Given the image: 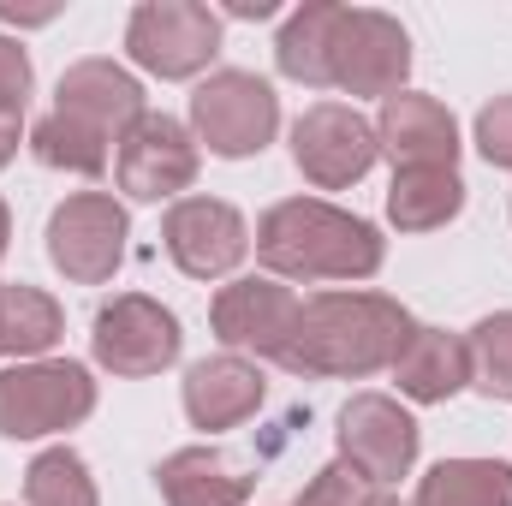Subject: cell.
Returning a JSON list of instances; mask_svg holds the SVG:
<instances>
[{
  "mask_svg": "<svg viewBox=\"0 0 512 506\" xmlns=\"http://www.w3.org/2000/svg\"><path fill=\"white\" fill-rule=\"evenodd\" d=\"M60 334H66V310L42 286H24V280L0 286V358H30L36 364L42 352L60 346Z\"/></svg>",
  "mask_w": 512,
  "mask_h": 506,
  "instance_id": "obj_21",
  "label": "cell"
},
{
  "mask_svg": "<svg viewBox=\"0 0 512 506\" xmlns=\"http://www.w3.org/2000/svg\"><path fill=\"white\" fill-rule=\"evenodd\" d=\"M411 328H417L411 310L387 292H316V298H298V322H292L280 364L292 376L358 381L393 370Z\"/></svg>",
  "mask_w": 512,
  "mask_h": 506,
  "instance_id": "obj_1",
  "label": "cell"
},
{
  "mask_svg": "<svg viewBox=\"0 0 512 506\" xmlns=\"http://www.w3.org/2000/svg\"><path fill=\"white\" fill-rule=\"evenodd\" d=\"M90 346H96V364L102 370L137 381V376H161L167 364H179L185 334H179V316L167 304H155L143 292H120L114 304L96 310Z\"/></svg>",
  "mask_w": 512,
  "mask_h": 506,
  "instance_id": "obj_8",
  "label": "cell"
},
{
  "mask_svg": "<svg viewBox=\"0 0 512 506\" xmlns=\"http://www.w3.org/2000/svg\"><path fill=\"white\" fill-rule=\"evenodd\" d=\"M393 381H399V393L417 399V405H447L459 387H471L465 340L447 334V328H411L405 352L393 358Z\"/></svg>",
  "mask_w": 512,
  "mask_h": 506,
  "instance_id": "obj_18",
  "label": "cell"
},
{
  "mask_svg": "<svg viewBox=\"0 0 512 506\" xmlns=\"http://www.w3.org/2000/svg\"><path fill=\"white\" fill-rule=\"evenodd\" d=\"M411 506H512V465L501 459H441Z\"/></svg>",
  "mask_w": 512,
  "mask_h": 506,
  "instance_id": "obj_22",
  "label": "cell"
},
{
  "mask_svg": "<svg viewBox=\"0 0 512 506\" xmlns=\"http://www.w3.org/2000/svg\"><path fill=\"white\" fill-rule=\"evenodd\" d=\"M465 209V179L453 167H423V173H393L387 191V221L399 233H435Z\"/></svg>",
  "mask_w": 512,
  "mask_h": 506,
  "instance_id": "obj_20",
  "label": "cell"
},
{
  "mask_svg": "<svg viewBox=\"0 0 512 506\" xmlns=\"http://www.w3.org/2000/svg\"><path fill=\"white\" fill-rule=\"evenodd\" d=\"M24 96H30V54L12 36H0V114L24 120Z\"/></svg>",
  "mask_w": 512,
  "mask_h": 506,
  "instance_id": "obj_27",
  "label": "cell"
},
{
  "mask_svg": "<svg viewBox=\"0 0 512 506\" xmlns=\"http://www.w3.org/2000/svg\"><path fill=\"white\" fill-rule=\"evenodd\" d=\"M96 411V381L72 358H36L0 370V435L6 441H42Z\"/></svg>",
  "mask_w": 512,
  "mask_h": 506,
  "instance_id": "obj_3",
  "label": "cell"
},
{
  "mask_svg": "<svg viewBox=\"0 0 512 506\" xmlns=\"http://www.w3.org/2000/svg\"><path fill=\"white\" fill-rule=\"evenodd\" d=\"M262 393H268V381H262V370L251 358L221 352V358L191 364V376H185V417L197 429H209V435L215 429H239L245 417H256Z\"/></svg>",
  "mask_w": 512,
  "mask_h": 506,
  "instance_id": "obj_16",
  "label": "cell"
},
{
  "mask_svg": "<svg viewBox=\"0 0 512 506\" xmlns=\"http://www.w3.org/2000/svg\"><path fill=\"white\" fill-rule=\"evenodd\" d=\"M6 239H12V215H6V203H0V256H6Z\"/></svg>",
  "mask_w": 512,
  "mask_h": 506,
  "instance_id": "obj_30",
  "label": "cell"
},
{
  "mask_svg": "<svg viewBox=\"0 0 512 506\" xmlns=\"http://www.w3.org/2000/svg\"><path fill=\"white\" fill-rule=\"evenodd\" d=\"M126 54L155 78H197L221 54V18L197 0H143L126 24Z\"/></svg>",
  "mask_w": 512,
  "mask_h": 506,
  "instance_id": "obj_6",
  "label": "cell"
},
{
  "mask_svg": "<svg viewBox=\"0 0 512 506\" xmlns=\"http://www.w3.org/2000/svg\"><path fill=\"white\" fill-rule=\"evenodd\" d=\"M376 143L393 161V173H423V167H453L459 161V126L435 96L399 90L376 114Z\"/></svg>",
  "mask_w": 512,
  "mask_h": 506,
  "instance_id": "obj_15",
  "label": "cell"
},
{
  "mask_svg": "<svg viewBox=\"0 0 512 506\" xmlns=\"http://www.w3.org/2000/svg\"><path fill=\"white\" fill-rule=\"evenodd\" d=\"M209 322H215V340L227 352H256V358L280 364V352L292 340V322H298V298H292V286L251 274V280H233V286L215 292Z\"/></svg>",
  "mask_w": 512,
  "mask_h": 506,
  "instance_id": "obj_13",
  "label": "cell"
},
{
  "mask_svg": "<svg viewBox=\"0 0 512 506\" xmlns=\"http://www.w3.org/2000/svg\"><path fill=\"white\" fill-rule=\"evenodd\" d=\"M340 12L334 0H310L298 6L286 24H280V42H274V66L292 78V84H310V90H328V54H334V30H340Z\"/></svg>",
  "mask_w": 512,
  "mask_h": 506,
  "instance_id": "obj_19",
  "label": "cell"
},
{
  "mask_svg": "<svg viewBox=\"0 0 512 506\" xmlns=\"http://www.w3.org/2000/svg\"><path fill=\"white\" fill-rule=\"evenodd\" d=\"M376 155H382L376 126H370L358 108H346V102H316V108H304L298 126H292V161H298V173H304L310 185H322V191L358 185V179L376 167Z\"/></svg>",
  "mask_w": 512,
  "mask_h": 506,
  "instance_id": "obj_9",
  "label": "cell"
},
{
  "mask_svg": "<svg viewBox=\"0 0 512 506\" xmlns=\"http://www.w3.org/2000/svg\"><path fill=\"white\" fill-rule=\"evenodd\" d=\"M161 245L167 256L191 274V280H221L233 274L251 251V227L233 203L221 197H179L161 221Z\"/></svg>",
  "mask_w": 512,
  "mask_h": 506,
  "instance_id": "obj_12",
  "label": "cell"
},
{
  "mask_svg": "<svg viewBox=\"0 0 512 506\" xmlns=\"http://www.w3.org/2000/svg\"><path fill=\"white\" fill-rule=\"evenodd\" d=\"M54 114L90 126L96 137H108V143H120L149 108H143V84L131 78L126 66H114V60H78V66L60 72Z\"/></svg>",
  "mask_w": 512,
  "mask_h": 506,
  "instance_id": "obj_14",
  "label": "cell"
},
{
  "mask_svg": "<svg viewBox=\"0 0 512 506\" xmlns=\"http://www.w3.org/2000/svg\"><path fill=\"white\" fill-rule=\"evenodd\" d=\"M233 12H239V18H268V12H274V0H239V6H233Z\"/></svg>",
  "mask_w": 512,
  "mask_h": 506,
  "instance_id": "obj_29",
  "label": "cell"
},
{
  "mask_svg": "<svg viewBox=\"0 0 512 506\" xmlns=\"http://www.w3.org/2000/svg\"><path fill=\"white\" fill-rule=\"evenodd\" d=\"M167 506H251L256 483L215 447H179L155 465Z\"/></svg>",
  "mask_w": 512,
  "mask_h": 506,
  "instance_id": "obj_17",
  "label": "cell"
},
{
  "mask_svg": "<svg viewBox=\"0 0 512 506\" xmlns=\"http://www.w3.org/2000/svg\"><path fill=\"white\" fill-rule=\"evenodd\" d=\"M191 131L221 161L262 155L280 131V96L256 72H209L191 96Z\"/></svg>",
  "mask_w": 512,
  "mask_h": 506,
  "instance_id": "obj_4",
  "label": "cell"
},
{
  "mask_svg": "<svg viewBox=\"0 0 512 506\" xmlns=\"http://www.w3.org/2000/svg\"><path fill=\"white\" fill-rule=\"evenodd\" d=\"M340 465H352L370 489L399 483L417 465V423L387 393H352L340 411Z\"/></svg>",
  "mask_w": 512,
  "mask_h": 506,
  "instance_id": "obj_11",
  "label": "cell"
},
{
  "mask_svg": "<svg viewBox=\"0 0 512 506\" xmlns=\"http://www.w3.org/2000/svg\"><path fill=\"white\" fill-rule=\"evenodd\" d=\"M256 256L274 280H370L382 268V233L322 197H286L256 221Z\"/></svg>",
  "mask_w": 512,
  "mask_h": 506,
  "instance_id": "obj_2",
  "label": "cell"
},
{
  "mask_svg": "<svg viewBox=\"0 0 512 506\" xmlns=\"http://www.w3.org/2000/svg\"><path fill=\"white\" fill-rule=\"evenodd\" d=\"M197 167H203V149H197V137L179 126L173 114H143L120 137V149H114L120 191L137 197V203H161V197L191 191L197 185Z\"/></svg>",
  "mask_w": 512,
  "mask_h": 506,
  "instance_id": "obj_10",
  "label": "cell"
},
{
  "mask_svg": "<svg viewBox=\"0 0 512 506\" xmlns=\"http://www.w3.org/2000/svg\"><path fill=\"white\" fill-rule=\"evenodd\" d=\"M131 221L108 191H78L48 215V262L72 286H102L126 262Z\"/></svg>",
  "mask_w": 512,
  "mask_h": 506,
  "instance_id": "obj_5",
  "label": "cell"
},
{
  "mask_svg": "<svg viewBox=\"0 0 512 506\" xmlns=\"http://www.w3.org/2000/svg\"><path fill=\"white\" fill-rule=\"evenodd\" d=\"M411 72V36L399 18H387L376 6H346L340 30H334V54H328V84L346 96H399Z\"/></svg>",
  "mask_w": 512,
  "mask_h": 506,
  "instance_id": "obj_7",
  "label": "cell"
},
{
  "mask_svg": "<svg viewBox=\"0 0 512 506\" xmlns=\"http://www.w3.org/2000/svg\"><path fill=\"white\" fill-rule=\"evenodd\" d=\"M18 126H24V120H6V114H0V167L18 155Z\"/></svg>",
  "mask_w": 512,
  "mask_h": 506,
  "instance_id": "obj_28",
  "label": "cell"
},
{
  "mask_svg": "<svg viewBox=\"0 0 512 506\" xmlns=\"http://www.w3.org/2000/svg\"><path fill=\"white\" fill-rule=\"evenodd\" d=\"M465 358H471V387L483 399H512V310H495L471 328Z\"/></svg>",
  "mask_w": 512,
  "mask_h": 506,
  "instance_id": "obj_25",
  "label": "cell"
},
{
  "mask_svg": "<svg viewBox=\"0 0 512 506\" xmlns=\"http://www.w3.org/2000/svg\"><path fill=\"white\" fill-rule=\"evenodd\" d=\"M24 501L30 506H102V495H96L90 465L72 447H48L24 471Z\"/></svg>",
  "mask_w": 512,
  "mask_h": 506,
  "instance_id": "obj_24",
  "label": "cell"
},
{
  "mask_svg": "<svg viewBox=\"0 0 512 506\" xmlns=\"http://www.w3.org/2000/svg\"><path fill=\"white\" fill-rule=\"evenodd\" d=\"M30 149H36V161L54 167V173H78V179L108 173V137H96L90 126H78V120H66V114H42V120L30 126Z\"/></svg>",
  "mask_w": 512,
  "mask_h": 506,
  "instance_id": "obj_23",
  "label": "cell"
},
{
  "mask_svg": "<svg viewBox=\"0 0 512 506\" xmlns=\"http://www.w3.org/2000/svg\"><path fill=\"white\" fill-rule=\"evenodd\" d=\"M477 149H483L489 167H507L512 173V96H495L477 114Z\"/></svg>",
  "mask_w": 512,
  "mask_h": 506,
  "instance_id": "obj_26",
  "label": "cell"
}]
</instances>
